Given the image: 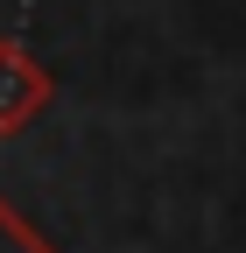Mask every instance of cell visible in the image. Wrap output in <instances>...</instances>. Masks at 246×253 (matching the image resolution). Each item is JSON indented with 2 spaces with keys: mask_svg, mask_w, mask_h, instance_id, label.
Masks as SVG:
<instances>
[{
  "mask_svg": "<svg viewBox=\"0 0 246 253\" xmlns=\"http://www.w3.org/2000/svg\"><path fill=\"white\" fill-rule=\"evenodd\" d=\"M56 99V78H49V63L14 42V36H0V134H21V126H36Z\"/></svg>",
  "mask_w": 246,
  "mask_h": 253,
  "instance_id": "obj_1",
  "label": "cell"
},
{
  "mask_svg": "<svg viewBox=\"0 0 246 253\" xmlns=\"http://www.w3.org/2000/svg\"><path fill=\"white\" fill-rule=\"evenodd\" d=\"M0 253H56V246H49L36 225H28V218H21L7 197H0Z\"/></svg>",
  "mask_w": 246,
  "mask_h": 253,
  "instance_id": "obj_2",
  "label": "cell"
}]
</instances>
